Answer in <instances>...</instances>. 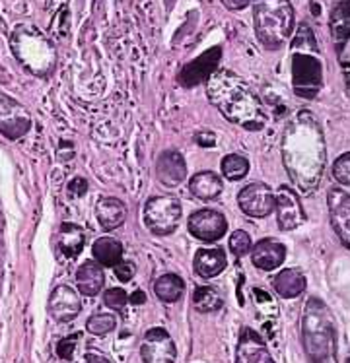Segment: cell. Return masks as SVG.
Segmentation results:
<instances>
[{
	"mask_svg": "<svg viewBox=\"0 0 350 363\" xmlns=\"http://www.w3.org/2000/svg\"><path fill=\"white\" fill-rule=\"evenodd\" d=\"M283 162L292 183L304 193L317 189L325 173L327 148L315 115L300 111L283 133Z\"/></svg>",
	"mask_w": 350,
	"mask_h": 363,
	"instance_id": "1",
	"label": "cell"
},
{
	"mask_svg": "<svg viewBox=\"0 0 350 363\" xmlns=\"http://www.w3.org/2000/svg\"><path fill=\"white\" fill-rule=\"evenodd\" d=\"M207 94L212 105L231 125H239L246 130H261L267 125L265 105L236 72L226 68L214 70L207 80Z\"/></svg>",
	"mask_w": 350,
	"mask_h": 363,
	"instance_id": "2",
	"label": "cell"
},
{
	"mask_svg": "<svg viewBox=\"0 0 350 363\" xmlns=\"http://www.w3.org/2000/svg\"><path fill=\"white\" fill-rule=\"evenodd\" d=\"M302 346L310 363H339L335 320L319 297H310L304 305Z\"/></svg>",
	"mask_w": 350,
	"mask_h": 363,
	"instance_id": "3",
	"label": "cell"
},
{
	"mask_svg": "<svg viewBox=\"0 0 350 363\" xmlns=\"http://www.w3.org/2000/svg\"><path fill=\"white\" fill-rule=\"evenodd\" d=\"M10 49L14 52L16 60L23 67V70L30 72L31 76L45 78L57 67L55 47L33 26H28V23L16 26L10 35Z\"/></svg>",
	"mask_w": 350,
	"mask_h": 363,
	"instance_id": "4",
	"label": "cell"
},
{
	"mask_svg": "<svg viewBox=\"0 0 350 363\" xmlns=\"http://www.w3.org/2000/svg\"><path fill=\"white\" fill-rule=\"evenodd\" d=\"M253 26L259 43L278 51L294 31V8L290 0H251Z\"/></svg>",
	"mask_w": 350,
	"mask_h": 363,
	"instance_id": "5",
	"label": "cell"
},
{
	"mask_svg": "<svg viewBox=\"0 0 350 363\" xmlns=\"http://www.w3.org/2000/svg\"><path fill=\"white\" fill-rule=\"evenodd\" d=\"M323 86L317 49H292V88L302 99H313Z\"/></svg>",
	"mask_w": 350,
	"mask_h": 363,
	"instance_id": "6",
	"label": "cell"
},
{
	"mask_svg": "<svg viewBox=\"0 0 350 363\" xmlns=\"http://www.w3.org/2000/svg\"><path fill=\"white\" fill-rule=\"evenodd\" d=\"M181 222V202L173 196H152L144 206V223L154 235H170Z\"/></svg>",
	"mask_w": 350,
	"mask_h": 363,
	"instance_id": "7",
	"label": "cell"
},
{
	"mask_svg": "<svg viewBox=\"0 0 350 363\" xmlns=\"http://www.w3.org/2000/svg\"><path fill=\"white\" fill-rule=\"evenodd\" d=\"M31 115L20 101L0 91V134L8 140H18L30 133Z\"/></svg>",
	"mask_w": 350,
	"mask_h": 363,
	"instance_id": "8",
	"label": "cell"
},
{
	"mask_svg": "<svg viewBox=\"0 0 350 363\" xmlns=\"http://www.w3.org/2000/svg\"><path fill=\"white\" fill-rule=\"evenodd\" d=\"M141 356L144 363H173L177 357L175 342L165 328H150L141 344Z\"/></svg>",
	"mask_w": 350,
	"mask_h": 363,
	"instance_id": "9",
	"label": "cell"
},
{
	"mask_svg": "<svg viewBox=\"0 0 350 363\" xmlns=\"http://www.w3.org/2000/svg\"><path fill=\"white\" fill-rule=\"evenodd\" d=\"M187 228L193 238L201 239L204 243H214L226 235L228 220L217 210H199V212L191 214Z\"/></svg>",
	"mask_w": 350,
	"mask_h": 363,
	"instance_id": "10",
	"label": "cell"
},
{
	"mask_svg": "<svg viewBox=\"0 0 350 363\" xmlns=\"http://www.w3.org/2000/svg\"><path fill=\"white\" fill-rule=\"evenodd\" d=\"M238 204L249 218H265L275 210V193L265 183H251L241 189Z\"/></svg>",
	"mask_w": 350,
	"mask_h": 363,
	"instance_id": "11",
	"label": "cell"
},
{
	"mask_svg": "<svg viewBox=\"0 0 350 363\" xmlns=\"http://www.w3.org/2000/svg\"><path fill=\"white\" fill-rule=\"evenodd\" d=\"M275 210L278 225L284 231L296 230L306 222V214H304V206L300 202V196L292 191L290 186L278 189V193L275 194Z\"/></svg>",
	"mask_w": 350,
	"mask_h": 363,
	"instance_id": "12",
	"label": "cell"
},
{
	"mask_svg": "<svg viewBox=\"0 0 350 363\" xmlns=\"http://www.w3.org/2000/svg\"><path fill=\"white\" fill-rule=\"evenodd\" d=\"M82 311V297L70 286H57L49 299V315L55 323H70Z\"/></svg>",
	"mask_w": 350,
	"mask_h": 363,
	"instance_id": "13",
	"label": "cell"
},
{
	"mask_svg": "<svg viewBox=\"0 0 350 363\" xmlns=\"http://www.w3.org/2000/svg\"><path fill=\"white\" fill-rule=\"evenodd\" d=\"M327 204L333 230L344 247H350V194L344 193L343 189H331Z\"/></svg>",
	"mask_w": 350,
	"mask_h": 363,
	"instance_id": "14",
	"label": "cell"
},
{
	"mask_svg": "<svg viewBox=\"0 0 350 363\" xmlns=\"http://www.w3.org/2000/svg\"><path fill=\"white\" fill-rule=\"evenodd\" d=\"M236 363H275L267 344L253 328H244L236 348Z\"/></svg>",
	"mask_w": 350,
	"mask_h": 363,
	"instance_id": "15",
	"label": "cell"
},
{
	"mask_svg": "<svg viewBox=\"0 0 350 363\" xmlns=\"http://www.w3.org/2000/svg\"><path fill=\"white\" fill-rule=\"evenodd\" d=\"M222 57V49L214 47L209 52L201 55L199 59L193 60L191 65H187L181 74H179V84L185 86V88H193L201 82L209 80L214 70H218V59Z\"/></svg>",
	"mask_w": 350,
	"mask_h": 363,
	"instance_id": "16",
	"label": "cell"
},
{
	"mask_svg": "<svg viewBox=\"0 0 350 363\" xmlns=\"http://www.w3.org/2000/svg\"><path fill=\"white\" fill-rule=\"evenodd\" d=\"M158 181L168 189L177 186L187 177V163L177 150H168L156 162Z\"/></svg>",
	"mask_w": 350,
	"mask_h": 363,
	"instance_id": "17",
	"label": "cell"
},
{
	"mask_svg": "<svg viewBox=\"0 0 350 363\" xmlns=\"http://www.w3.org/2000/svg\"><path fill=\"white\" fill-rule=\"evenodd\" d=\"M284 257H286V249L275 238L261 239L259 243L253 245V251H251L253 264L259 270H265V272H270V270L280 267L284 262Z\"/></svg>",
	"mask_w": 350,
	"mask_h": 363,
	"instance_id": "18",
	"label": "cell"
},
{
	"mask_svg": "<svg viewBox=\"0 0 350 363\" xmlns=\"http://www.w3.org/2000/svg\"><path fill=\"white\" fill-rule=\"evenodd\" d=\"M96 218L99 225L105 231H113L121 228L125 220H127V206L119 201V199H111L105 196L99 199L96 204Z\"/></svg>",
	"mask_w": 350,
	"mask_h": 363,
	"instance_id": "19",
	"label": "cell"
},
{
	"mask_svg": "<svg viewBox=\"0 0 350 363\" xmlns=\"http://www.w3.org/2000/svg\"><path fill=\"white\" fill-rule=\"evenodd\" d=\"M76 284H78V291L86 297L97 296L105 284V274L102 264L97 260H88L82 267L76 270Z\"/></svg>",
	"mask_w": 350,
	"mask_h": 363,
	"instance_id": "20",
	"label": "cell"
},
{
	"mask_svg": "<svg viewBox=\"0 0 350 363\" xmlns=\"http://www.w3.org/2000/svg\"><path fill=\"white\" fill-rule=\"evenodd\" d=\"M195 272L201 278H214L226 268V252L222 247L199 249L195 252Z\"/></svg>",
	"mask_w": 350,
	"mask_h": 363,
	"instance_id": "21",
	"label": "cell"
},
{
	"mask_svg": "<svg viewBox=\"0 0 350 363\" xmlns=\"http://www.w3.org/2000/svg\"><path fill=\"white\" fill-rule=\"evenodd\" d=\"M329 30L335 41L337 52H343L350 39V2H339L329 16Z\"/></svg>",
	"mask_w": 350,
	"mask_h": 363,
	"instance_id": "22",
	"label": "cell"
},
{
	"mask_svg": "<svg viewBox=\"0 0 350 363\" xmlns=\"http://www.w3.org/2000/svg\"><path fill=\"white\" fill-rule=\"evenodd\" d=\"M273 288L284 299H294L306 291V276L298 268H284L273 280Z\"/></svg>",
	"mask_w": 350,
	"mask_h": 363,
	"instance_id": "23",
	"label": "cell"
},
{
	"mask_svg": "<svg viewBox=\"0 0 350 363\" xmlns=\"http://www.w3.org/2000/svg\"><path fill=\"white\" fill-rule=\"evenodd\" d=\"M222 179L218 177L217 173L212 171H201L191 177L189 183V191L193 196H197L199 201H214L222 194Z\"/></svg>",
	"mask_w": 350,
	"mask_h": 363,
	"instance_id": "24",
	"label": "cell"
},
{
	"mask_svg": "<svg viewBox=\"0 0 350 363\" xmlns=\"http://www.w3.org/2000/svg\"><path fill=\"white\" fill-rule=\"evenodd\" d=\"M84 231L80 225L76 223H62L57 233V245H59V251L62 252V257L67 259H76L84 249Z\"/></svg>",
	"mask_w": 350,
	"mask_h": 363,
	"instance_id": "25",
	"label": "cell"
},
{
	"mask_svg": "<svg viewBox=\"0 0 350 363\" xmlns=\"http://www.w3.org/2000/svg\"><path fill=\"white\" fill-rule=\"evenodd\" d=\"M94 257L102 267L115 268L123 260V245L113 238H99L94 243Z\"/></svg>",
	"mask_w": 350,
	"mask_h": 363,
	"instance_id": "26",
	"label": "cell"
},
{
	"mask_svg": "<svg viewBox=\"0 0 350 363\" xmlns=\"http://www.w3.org/2000/svg\"><path fill=\"white\" fill-rule=\"evenodd\" d=\"M185 291V282L177 274H164L160 276L154 284V294L160 301L164 303H175L181 299Z\"/></svg>",
	"mask_w": 350,
	"mask_h": 363,
	"instance_id": "27",
	"label": "cell"
},
{
	"mask_svg": "<svg viewBox=\"0 0 350 363\" xmlns=\"http://www.w3.org/2000/svg\"><path fill=\"white\" fill-rule=\"evenodd\" d=\"M193 305L199 313H214L222 307V296L214 286H199L193 294Z\"/></svg>",
	"mask_w": 350,
	"mask_h": 363,
	"instance_id": "28",
	"label": "cell"
},
{
	"mask_svg": "<svg viewBox=\"0 0 350 363\" xmlns=\"http://www.w3.org/2000/svg\"><path fill=\"white\" fill-rule=\"evenodd\" d=\"M222 173L230 181H239L249 173V162L239 154H228L222 160Z\"/></svg>",
	"mask_w": 350,
	"mask_h": 363,
	"instance_id": "29",
	"label": "cell"
},
{
	"mask_svg": "<svg viewBox=\"0 0 350 363\" xmlns=\"http://www.w3.org/2000/svg\"><path fill=\"white\" fill-rule=\"evenodd\" d=\"M86 328L94 336H105V334L113 333L117 328V317L113 313H96L88 319Z\"/></svg>",
	"mask_w": 350,
	"mask_h": 363,
	"instance_id": "30",
	"label": "cell"
},
{
	"mask_svg": "<svg viewBox=\"0 0 350 363\" xmlns=\"http://www.w3.org/2000/svg\"><path fill=\"white\" fill-rule=\"evenodd\" d=\"M253 249V245H251V238L247 235L246 231H234L230 235V251L234 252V257L236 259H241V257H246L247 252H251Z\"/></svg>",
	"mask_w": 350,
	"mask_h": 363,
	"instance_id": "31",
	"label": "cell"
},
{
	"mask_svg": "<svg viewBox=\"0 0 350 363\" xmlns=\"http://www.w3.org/2000/svg\"><path fill=\"white\" fill-rule=\"evenodd\" d=\"M104 303L105 307H109V309H113V311H121V309L128 303L127 291L121 288L107 289V291L104 294Z\"/></svg>",
	"mask_w": 350,
	"mask_h": 363,
	"instance_id": "32",
	"label": "cell"
},
{
	"mask_svg": "<svg viewBox=\"0 0 350 363\" xmlns=\"http://www.w3.org/2000/svg\"><path fill=\"white\" fill-rule=\"evenodd\" d=\"M333 175L341 185H350V152L337 157L335 163H333Z\"/></svg>",
	"mask_w": 350,
	"mask_h": 363,
	"instance_id": "33",
	"label": "cell"
},
{
	"mask_svg": "<svg viewBox=\"0 0 350 363\" xmlns=\"http://www.w3.org/2000/svg\"><path fill=\"white\" fill-rule=\"evenodd\" d=\"M78 344V334H72V336H67L57 344V354H59L60 359H72L75 356V348Z\"/></svg>",
	"mask_w": 350,
	"mask_h": 363,
	"instance_id": "34",
	"label": "cell"
},
{
	"mask_svg": "<svg viewBox=\"0 0 350 363\" xmlns=\"http://www.w3.org/2000/svg\"><path fill=\"white\" fill-rule=\"evenodd\" d=\"M136 274V267H134V262H128V260H121L119 264L115 267V276H117V280L123 284L131 282Z\"/></svg>",
	"mask_w": 350,
	"mask_h": 363,
	"instance_id": "35",
	"label": "cell"
},
{
	"mask_svg": "<svg viewBox=\"0 0 350 363\" xmlns=\"http://www.w3.org/2000/svg\"><path fill=\"white\" fill-rule=\"evenodd\" d=\"M88 191V181L82 177H75L67 186V193L72 196V199H80L82 194H86Z\"/></svg>",
	"mask_w": 350,
	"mask_h": 363,
	"instance_id": "36",
	"label": "cell"
},
{
	"mask_svg": "<svg viewBox=\"0 0 350 363\" xmlns=\"http://www.w3.org/2000/svg\"><path fill=\"white\" fill-rule=\"evenodd\" d=\"M195 140H197V144L202 146V148H212V146H217V136L212 133H199Z\"/></svg>",
	"mask_w": 350,
	"mask_h": 363,
	"instance_id": "37",
	"label": "cell"
},
{
	"mask_svg": "<svg viewBox=\"0 0 350 363\" xmlns=\"http://www.w3.org/2000/svg\"><path fill=\"white\" fill-rule=\"evenodd\" d=\"M224 6L231 10V12H238V10H244L251 4V0H220Z\"/></svg>",
	"mask_w": 350,
	"mask_h": 363,
	"instance_id": "38",
	"label": "cell"
},
{
	"mask_svg": "<svg viewBox=\"0 0 350 363\" xmlns=\"http://www.w3.org/2000/svg\"><path fill=\"white\" fill-rule=\"evenodd\" d=\"M86 363H113L109 357L102 354V352H97V350H89L88 354H86Z\"/></svg>",
	"mask_w": 350,
	"mask_h": 363,
	"instance_id": "39",
	"label": "cell"
},
{
	"mask_svg": "<svg viewBox=\"0 0 350 363\" xmlns=\"http://www.w3.org/2000/svg\"><path fill=\"white\" fill-rule=\"evenodd\" d=\"M144 301H146V296H144V291H141V289H138V291H134L133 296L128 297V303H133V305H142Z\"/></svg>",
	"mask_w": 350,
	"mask_h": 363,
	"instance_id": "40",
	"label": "cell"
},
{
	"mask_svg": "<svg viewBox=\"0 0 350 363\" xmlns=\"http://www.w3.org/2000/svg\"><path fill=\"white\" fill-rule=\"evenodd\" d=\"M344 80H346V86L350 89V65H346V68H344Z\"/></svg>",
	"mask_w": 350,
	"mask_h": 363,
	"instance_id": "41",
	"label": "cell"
},
{
	"mask_svg": "<svg viewBox=\"0 0 350 363\" xmlns=\"http://www.w3.org/2000/svg\"><path fill=\"white\" fill-rule=\"evenodd\" d=\"M346 363H350V356H349V359H346Z\"/></svg>",
	"mask_w": 350,
	"mask_h": 363,
	"instance_id": "42",
	"label": "cell"
},
{
	"mask_svg": "<svg viewBox=\"0 0 350 363\" xmlns=\"http://www.w3.org/2000/svg\"><path fill=\"white\" fill-rule=\"evenodd\" d=\"M349 249H350V247H349Z\"/></svg>",
	"mask_w": 350,
	"mask_h": 363,
	"instance_id": "43",
	"label": "cell"
}]
</instances>
